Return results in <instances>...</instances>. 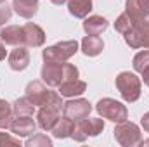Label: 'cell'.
Returning a JSON list of instances; mask_svg holds the SVG:
<instances>
[{
    "instance_id": "cell-1",
    "label": "cell",
    "mask_w": 149,
    "mask_h": 147,
    "mask_svg": "<svg viewBox=\"0 0 149 147\" xmlns=\"http://www.w3.org/2000/svg\"><path fill=\"white\" fill-rule=\"evenodd\" d=\"M78 68L70 62H45L42 66V81L47 87H59L61 83L78 78Z\"/></svg>"
},
{
    "instance_id": "cell-2",
    "label": "cell",
    "mask_w": 149,
    "mask_h": 147,
    "mask_svg": "<svg viewBox=\"0 0 149 147\" xmlns=\"http://www.w3.org/2000/svg\"><path fill=\"white\" fill-rule=\"evenodd\" d=\"M26 97L30 99V102L35 107H42V106H54V107H63V99L59 92H52L45 87L43 81H30L24 88Z\"/></svg>"
},
{
    "instance_id": "cell-3",
    "label": "cell",
    "mask_w": 149,
    "mask_h": 147,
    "mask_svg": "<svg viewBox=\"0 0 149 147\" xmlns=\"http://www.w3.org/2000/svg\"><path fill=\"white\" fill-rule=\"evenodd\" d=\"M114 85H116V90L120 92V95H121V99L125 102H135V101H139L141 92H142V81H141V78L135 73L121 71L116 76Z\"/></svg>"
},
{
    "instance_id": "cell-4",
    "label": "cell",
    "mask_w": 149,
    "mask_h": 147,
    "mask_svg": "<svg viewBox=\"0 0 149 147\" xmlns=\"http://www.w3.org/2000/svg\"><path fill=\"white\" fill-rule=\"evenodd\" d=\"M78 52V42L76 40H64L57 42L50 47H47L42 52L43 62H66Z\"/></svg>"
},
{
    "instance_id": "cell-5",
    "label": "cell",
    "mask_w": 149,
    "mask_h": 147,
    "mask_svg": "<svg viewBox=\"0 0 149 147\" xmlns=\"http://www.w3.org/2000/svg\"><path fill=\"white\" fill-rule=\"evenodd\" d=\"M95 111L104 118L109 119L113 123H121L125 119H128V109L123 102L111 99V97H104L95 104Z\"/></svg>"
},
{
    "instance_id": "cell-6",
    "label": "cell",
    "mask_w": 149,
    "mask_h": 147,
    "mask_svg": "<svg viewBox=\"0 0 149 147\" xmlns=\"http://www.w3.org/2000/svg\"><path fill=\"white\" fill-rule=\"evenodd\" d=\"M113 135H114V140L121 147H135V146H139V142L142 140L141 128L135 123L127 121V119L114 126Z\"/></svg>"
},
{
    "instance_id": "cell-7",
    "label": "cell",
    "mask_w": 149,
    "mask_h": 147,
    "mask_svg": "<svg viewBox=\"0 0 149 147\" xmlns=\"http://www.w3.org/2000/svg\"><path fill=\"white\" fill-rule=\"evenodd\" d=\"M104 130V121L101 118H83L80 121H74V130L71 139L76 142H85L88 137H97Z\"/></svg>"
},
{
    "instance_id": "cell-8",
    "label": "cell",
    "mask_w": 149,
    "mask_h": 147,
    "mask_svg": "<svg viewBox=\"0 0 149 147\" xmlns=\"http://www.w3.org/2000/svg\"><path fill=\"white\" fill-rule=\"evenodd\" d=\"M92 104L87 99H73L68 101L66 104H63V116L70 118L71 121H80L83 118H87L92 112Z\"/></svg>"
},
{
    "instance_id": "cell-9",
    "label": "cell",
    "mask_w": 149,
    "mask_h": 147,
    "mask_svg": "<svg viewBox=\"0 0 149 147\" xmlns=\"http://www.w3.org/2000/svg\"><path fill=\"white\" fill-rule=\"evenodd\" d=\"M61 118V109L54 106H42L37 112V125L43 132H52L56 123Z\"/></svg>"
},
{
    "instance_id": "cell-10",
    "label": "cell",
    "mask_w": 149,
    "mask_h": 147,
    "mask_svg": "<svg viewBox=\"0 0 149 147\" xmlns=\"http://www.w3.org/2000/svg\"><path fill=\"white\" fill-rule=\"evenodd\" d=\"M125 12L139 24L149 21V0H127Z\"/></svg>"
},
{
    "instance_id": "cell-11",
    "label": "cell",
    "mask_w": 149,
    "mask_h": 147,
    "mask_svg": "<svg viewBox=\"0 0 149 147\" xmlns=\"http://www.w3.org/2000/svg\"><path fill=\"white\" fill-rule=\"evenodd\" d=\"M37 126L38 125L33 119V116H14L9 130L17 137H30L31 133H35Z\"/></svg>"
},
{
    "instance_id": "cell-12",
    "label": "cell",
    "mask_w": 149,
    "mask_h": 147,
    "mask_svg": "<svg viewBox=\"0 0 149 147\" xmlns=\"http://www.w3.org/2000/svg\"><path fill=\"white\" fill-rule=\"evenodd\" d=\"M7 61H9V68L12 71H24L30 66V52L24 45H19L9 54Z\"/></svg>"
},
{
    "instance_id": "cell-13",
    "label": "cell",
    "mask_w": 149,
    "mask_h": 147,
    "mask_svg": "<svg viewBox=\"0 0 149 147\" xmlns=\"http://www.w3.org/2000/svg\"><path fill=\"white\" fill-rule=\"evenodd\" d=\"M23 31H24V47L37 49L45 43V31L35 23H26L23 26Z\"/></svg>"
},
{
    "instance_id": "cell-14",
    "label": "cell",
    "mask_w": 149,
    "mask_h": 147,
    "mask_svg": "<svg viewBox=\"0 0 149 147\" xmlns=\"http://www.w3.org/2000/svg\"><path fill=\"white\" fill-rule=\"evenodd\" d=\"M0 40L5 45H12V47L24 45V31H23V26L9 24V26L2 28L0 30Z\"/></svg>"
},
{
    "instance_id": "cell-15",
    "label": "cell",
    "mask_w": 149,
    "mask_h": 147,
    "mask_svg": "<svg viewBox=\"0 0 149 147\" xmlns=\"http://www.w3.org/2000/svg\"><path fill=\"white\" fill-rule=\"evenodd\" d=\"M108 26H109L108 19L102 17V16H97V14L88 16V17L83 19V31L87 35H101L108 30Z\"/></svg>"
},
{
    "instance_id": "cell-16",
    "label": "cell",
    "mask_w": 149,
    "mask_h": 147,
    "mask_svg": "<svg viewBox=\"0 0 149 147\" xmlns=\"http://www.w3.org/2000/svg\"><path fill=\"white\" fill-rule=\"evenodd\" d=\"M57 88H59L61 97H78V95H81L87 90V83L78 80V78H74V80H68V81L61 83Z\"/></svg>"
},
{
    "instance_id": "cell-17",
    "label": "cell",
    "mask_w": 149,
    "mask_h": 147,
    "mask_svg": "<svg viewBox=\"0 0 149 147\" xmlns=\"http://www.w3.org/2000/svg\"><path fill=\"white\" fill-rule=\"evenodd\" d=\"M12 9L17 16L31 19L38 12V0H12Z\"/></svg>"
},
{
    "instance_id": "cell-18",
    "label": "cell",
    "mask_w": 149,
    "mask_h": 147,
    "mask_svg": "<svg viewBox=\"0 0 149 147\" xmlns=\"http://www.w3.org/2000/svg\"><path fill=\"white\" fill-rule=\"evenodd\" d=\"M104 49V42L102 38H99L97 35H87L81 40V52L87 57H95L102 52Z\"/></svg>"
},
{
    "instance_id": "cell-19",
    "label": "cell",
    "mask_w": 149,
    "mask_h": 147,
    "mask_svg": "<svg viewBox=\"0 0 149 147\" xmlns=\"http://www.w3.org/2000/svg\"><path fill=\"white\" fill-rule=\"evenodd\" d=\"M68 10L73 17L85 19L92 10V0H68Z\"/></svg>"
},
{
    "instance_id": "cell-20",
    "label": "cell",
    "mask_w": 149,
    "mask_h": 147,
    "mask_svg": "<svg viewBox=\"0 0 149 147\" xmlns=\"http://www.w3.org/2000/svg\"><path fill=\"white\" fill-rule=\"evenodd\" d=\"M73 130H74V121H71L70 118H63V119L59 118V121L52 128V135L56 139H68V137H71Z\"/></svg>"
},
{
    "instance_id": "cell-21",
    "label": "cell",
    "mask_w": 149,
    "mask_h": 147,
    "mask_svg": "<svg viewBox=\"0 0 149 147\" xmlns=\"http://www.w3.org/2000/svg\"><path fill=\"white\" fill-rule=\"evenodd\" d=\"M12 111H14V116H33L35 106H33V104L30 102V99L24 95V97L16 99V102L12 104Z\"/></svg>"
},
{
    "instance_id": "cell-22",
    "label": "cell",
    "mask_w": 149,
    "mask_h": 147,
    "mask_svg": "<svg viewBox=\"0 0 149 147\" xmlns=\"http://www.w3.org/2000/svg\"><path fill=\"white\" fill-rule=\"evenodd\" d=\"M12 116H14V111H12V106L0 99V130H5L10 126V121H12Z\"/></svg>"
},
{
    "instance_id": "cell-23",
    "label": "cell",
    "mask_w": 149,
    "mask_h": 147,
    "mask_svg": "<svg viewBox=\"0 0 149 147\" xmlns=\"http://www.w3.org/2000/svg\"><path fill=\"white\" fill-rule=\"evenodd\" d=\"M135 24H139V23H135L127 12H123V14H120L118 17H116V21H114V30L118 31V33H121V35H125L128 30H132Z\"/></svg>"
},
{
    "instance_id": "cell-24",
    "label": "cell",
    "mask_w": 149,
    "mask_h": 147,
    "mask_svg": "<svg viewBox=\"0 0 149 147\" xmlns=\"http://www.w3.org/2000/svg\"><path fill=\"white\" fill-rule=\"evenodd\" d=\"M132 66H134V71H135V73H141V74L144 73L149 68V50H141V52H137L135 57H134Z\"/></svg>"
},
{
    "instance_id": "cell-25",
    "label": "cell",
    "mask_w": 149,
    "mask_h": 147,
    "mask_svg": "<svg viewBox=\"0 0 149 147\" xmlns=\"http://www.w3.org/2000/svg\"><path fill=\"white\" fill-rule=\"evenodd\" d=\"M24 146L26 147H52V140L47 135H43V133H37L31 139H28L24 142Z\"/></svg>"
},
{
    "instance_id": "cell-26",
    "label": "cell",
    "mask_w": 149,
    "mask_h": 147,
    "mask_svg": "<svg viewBox=\"0 0 149 147\" xmlns=\"http://www.w3.org/2000/svg\"><path fill=\"white\" fill-rule=\"evenodd\" d=\"M12 16V5L7 3V0L0 2V26H3Z\"/></svg>"
},
{
    "instance_id": "cell-27",
    "label": "cell",
    "mask_w": 149,
    "mask_h": 147,
    "mask_svg": "<svg viewBox=\"0 0 149 147\" xmlns=\"http://www.w3.org/2000/svg\"><path fill=\"white\" fill-rule=\"evenodd\" d=\"M141 49L149 50V21L141 24Z\"/></svg>"
},
{
    "instance_id": "cell-28",
    "label": "cell",
    "mask_w": 149,
    "mask_h": 147,
    "mask_svg": "<svg viewBox=\"0 0 149 147\" xmlns=\"http://www.w3.org/2000/svg\"><path fill=\"white\" fill-rule=\"evenodd\" d=\"M5 144H9V146H21L19 139H14V137H10L7 133H0V146H5Z\"/></svg>"
},
{
    "instance_id": "cell-29",
    "label": "cell",
    "mask_w": 149,
    "mask_h": 147,
    "mask_svg": "<svg viewBox=\"0 0 149 147\" xmlns=\"http://www.w3.org/2000/svg\"><path fill=\"white\" fill-rule=\"evenodd\" d=\"M141 125H142L144 132H148V133H149V112H146V114L141 118Z\"/></svg>"
},
{
    "instance_id": "cell-30",
    "label": "cell",
    "mask_w": 149,
    "mask_h": 147,
    "mask_svg": "<svg viewBox=\"0 0 149 147\" xmlns=\"http://www.w3.org/2000/svg\"><path fill=\"white\" fill-rule=\"evenodd\" d=\"M5 55H7V50H5V43L0 40V61H3V59H5Z\"/></svg>"
},
{
    "instance_id": "cell-31",
    "label": "cell",
    "mask_w": 149,
    "mask_h": 147,
    "mask_svg": "<svg viewBox=\"0 0 149 147\" xmlns=\"http://www.w3.org/2000/svg\"><path fill=\"white\" fill-rule=\"evenodd\" d=\"M142 80H144V83L149 87V68L144 71V73H142Z\"/></svg>"
},
{
    "instance_id": "cell-32",
    "label": "cell",
    "mask_w": 149,
    "mask_h": 147,
    "mask_svg": "<svg viewBox=\"0 0 149 147\" xmlns=\"http://www.w3.org/2000/svg\"><path fill=\"white\" fill-rule=\"evenodd\" d=\"M50 2H52L54 5H63V3H66L68 0H50Z\"/></svg>"
},
{
    "instance_id": "cell-33",
    "label": "cell",
    "mask_w": 149,
    "mask_h": 147,
    "mask_svg": "<svg viewBox=\"0 0 149 147\" xmlns=\"http://www.w3.org/2000/svg\"><path fill=\"white\" fill-rule=\"evenodd\" d=\"M139 146H149V140H141V142H139Z\"/></svg>"
},
{
    "instance_id": "cell-34",
    "label": "cell",
    "mask_w": 149,
    "mask_h": 147,
    "mask_svg": "<svg viewBox=\"0 0 149 147\" xmlns=\"http://www.w3.org/2000/svg\"><path fill=\"white\" fill-rule=\"evenodd\" d=\"M0 2H3V0H0Z\"/></svg>"
}]
</instances>
